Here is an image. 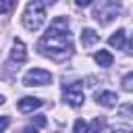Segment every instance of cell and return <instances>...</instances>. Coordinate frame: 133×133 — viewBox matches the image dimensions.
Returning <instances> with one entry per match:
<instances>
[{
	"mask_svg": "<svg viewBox=\"0 0 133 133\" xmlns=\"http://www.w3.org/2000/svg\"><path fill=\"white\" fill-rule=\"evenodd\" d=\"M39 52L46 56H69L73 52V39L69 33V21L64 17H58L52 21L50 29L42 35L37 44Z\"/></svg>",
	"mask_w": 133,
	"mask_h": 133,
	"instance_id": "6da1fadb",
	"label": "cell"
},
{
	"mask_svg": "<svg viewBox=\"0 0 133 133\" xmlns=\"http://www.w3.org/2000/svg\"><path fill=\"white\" fill-rule=\"evenodd\" d=\"M46 4L42 0H29L25 10H23V27L27 31H37L42 29V25L46 23Z\"/></svg>",
	"mask_w": 133,
	"mask_h": 133,
	"instance_id": "7a4b0ae2",
	"label": "cell"
},
{
	"mask_svg": "<svg viewBox=\"0 0 133 133\" xmlns=\"http://www.w3.org/2000/svg\"><path fill=\"white\" fill-rule=\"evenodd\" d=\"M123 10V4L121 0H100L96 6H94V19L100 23V25H108L112 23Z\"/></svg>",
	"mask_w": 133,
	"mask_h": 133,
	"instance_id": "3957f363",
	"label": "cell"
},
{
	"mask_svg": "<svg viewBox=\"0 0 133 133\" xmlns=\"http://www.w3.org/2000/svg\"><path fill=\"white\" fill-rule=\"evenodd\" d=\"M48 83H52V75L46 69H29L23 75V85H27V87H33V85L39 87V85H48Z\"/></svg>",
	"mask_w": 133,
	"mask_h": 133,
	"instance_id": "277c9868",
	"label": "cell"
},
{
	"mask_svg": "<svg viewBox=\"0 0 133 133\" xmlns=\"http://www.w3.org/2000/svg\"><path fill=\"white\" fill-rule=\"evenodd\" d=\"M64 102L73 108H79L83 102H85V96H83V89H79L77 85H69L64 87Z\"/></svg>",
	"mask_w": 133,
	"mask_h": 133,
	"instance_id": "5b68a950",
	"label": "cell"
},
{
	"mask_svg": "<svg viewBox=\"0 0 133 133\" xmlns=\"http://www.w3.org/2000/svg\"><path fill=\"white\" fill-rule=\"evenodd\" d=\"M8 60H10V62H17V64H21V62L27 60V50H25V44H23L21 39H15V42H12Z\"/></svg>",
	"mask_w": 133,
	"mask_h": 133,
	"instance_id": "8992f818",
	"label": "cell"
},
{
	"mask_svg": "<svg viewBox=\"0 0 133 133\" xmlns=\"http://www.w3.org/2000/svg\"><path fill=\"white\" fill-rule=\"evenodd\" d=\"M42 104H44V100H39V98H35V96H25V98H21V100L17 102V106H19L21 112H33V110L39 108Z\"/></svg>",
	"mask_w": 133,
	"mask_h": 133,
	"instance_id": "52a82bcc",
	"label": "cell"
},
{
	"mask_svg": "<svg viewBox=\"0 0 133 133\" xmlns=\"http://www.w3.org/2000/svg\"><path fill=\"white\" fill-rule=\"evenodd\" d=\"M96 102L104 108H114L118 104V96L114 91H98L96 94Z\"/></svg>",
	"mask_w": 133,
	"mask_h": 133,
	"instance_id": "ba28073f",
	"label": "cell"
},
{
	"mask_svg": "<svg viewBox=\"0 0 133 133\" xmlns=\"http://www.w3.org/2000/svg\"><path fill=\"white\" fill-rule=\"evenodd\" d=\"M98 39H100V33H98L96 29H91V27H83V29H81V46H83V48L96 46Z\"/></svg>",
	"mask_w": 133,
	"mask_h": 133,
	"instance_id": "9c48e42d",
	"label": "cell"
},
{
	"mask_svg": "<svg viewBox=\"0 0 133 133\" xmlns=\"http://www.w3.org/2000/svg\"><path fill=\"white\" fill-rule=\"evenodd\" d=\"M108 44H110L112 48H116V50L125 48V46H127V33H125V29H116V31L108 37Z\"/></svg>",
	"mask_w": 133,
	"mask_h": 133,
	"instance_id": "30bf717a",
	"label": "cell"
},
{
	"mask_svg": "<svg viewBox=\"0 0 133 133\" xmlns=\"http://www.w3.org/2000/svg\"><path fill=\"white\" fill-rule=\"evenodd\" d=\"M94 60L100 64V66H112V54L108 52V50H98L96 54H94Z\"/></svg>",
	"mask_w": 133,
	"mask_h": 133,
	"instance_id": "8fae6325",
	"label": "cell"
},
{
	"mask_svg": "<svg viewBox=\"0 0 133 133\" xmlns=\"http://www.w3.org/2000/svg\"><path fill=\"white\" fill-rule=\"evenodd\" d=\"M118 116L121 118H129V121H133V104H121L118 106Z\"/></svg>",
	"mask_w": 133,
	"mask_h": 133,
	"instance_id": "7c38bea8",
	"label": "cell"
},
{
	"mask_svg": "<svg viewBox=\"0 0 133 133\" xmlns=\"http://www.w3.org/2000/svg\"><path fill=\"white\" fill-rule=\"evenodd\" d=\"M121 85L125 91H133V71H129L123 79H121Z\"/></svg>",
	"mask_w": 133,
	"mask_h": 133,
	"instance_id": "4fadbf2b",
	"label": "cell"
},
{
	"mask_svg": "<svg viewBox=\"0 0 133 133\" xmlns=\"http://www.w3.org/2000/svg\"><path fill=\"white\" fill-rule=\"evenodd\" d=\"M15 4H17V0H0V12L2 15H8L15 8Z\"/></svg>",
	"mask_w": 133,
	"mask_h": 133,
	"instance_id": "5bb4252c",
	"label": "cell"
},
{
	"mask_svg": "<svg viewBox=\"0 0 133 133\" xmlns=\"http://www.w3.org/2000/svg\"><path fill=\"white\" fill-rule=\"evenodd\" d=\"M87 129H89V125H87L85 121H81V118L75 121V125H73V131H75V133H83V131H87Z\"/></svg>",
	"mask_w": 133,
	"mask_h": 133,
	"instance_id": "9a60e30c",
	"label": "cell"
},
{
	"mask_svg": "<svg viewBox=\"0 0 133 133\" xmlns=\"http://www.w3.org/2000/svg\"><path fill=\"white\" fill-rule=\"evenodd\" d=\"M104 127H106V123H104L102 118H96V121L89 125V129H94V131H96V129H104Z\"/></svg>",
	"mask_w": 133,
	"mask_h": 133,
	"instance_id": "2e32d148",
	"label": "cell"
},
{
	"mask_svg": "<svg viewBox=\"0 0 133 133\" xmlns=\"http://www.w3.org/2000/svg\"><path fill=\"white\" fill-rule=\"evenodd\" d=\"M8 125H10V118L8 116H0V131H4Z\"/></svg>",
	"mask_w": 133,
	"mask_h": 133,
	"instance_id": "e0dca14e",
	"label": "cell"
},
{
	"mask_svg": "<svg viewBox=\"0 0 133 133\" xmlns=\"http://www.w3.org/2000/svg\"><path fill=\"white\" fill-rule=\"evenodd\" d=\"M33 125L42 129V127H46V118H44V116H35V121H33Z\"/></svg>",
	"mask_w": 133,
	"mask_h": 133,
	"instance_id": "ac0fdd59",
	"label": "cell"
},
{
	"mask_svg": "<svg viewBox=\"0 0 133 133\" xmlns=\"http://www.w3.org/2000/svg\"><path fill=\"white\" fill-rule=\"evenodd\" d=\"M94 0H75V4L79 6V8H85V6H89Z\"/></svg>",
	"mask_w": 133,
	"mask_h": 133,
	"instance_id": "d6986e66",
	"label": "cell"
},
{
	"mask_svg": "<svg viewBox=\"0 0 133 133\" xmlns=\"http://www.w3.org/2000/svg\"><path fill=\"white\" fill-rule=\"evenodd\" d=\"M127 52L133 54V33H131V39H129V44H127Z\"/></svg>",
	"mask_w": 133,
	"mask_h": 133,
	"instance_id": "ffe728a7",
	"label": "cell"
},
{
	"mask_svg": "<svg viewBox=\"0 0 133 133\" xmlns=\"http://www.w3.org/2000/svg\"><path fill=\"white\" fill-rule=\"evenodd\" d=\"M42 2H44V4H46V6H52V4H56V2H58V0H42Z\"/></svg>",
	"mask_w": 133,
	"mask_h": 133,
	"instance_id": "44dd1931",
	"label": "cell"
},
{
	"mask_svg": "<svg viewBox=\"0 0 133 133\" xmlns=\"http://www.w3.org/2000/svg\"><path fill=\"white\" fill-rule=\"evenodd\" d=\"M4 102H6V98H4V96H2V94H0V106H2V104H4Z\"/></svg>",
	"mask_w": 133,
	"mask_h": 133,
	"instance_id": "7402d4cb",
	"label": "cell"
}]
</instances>
